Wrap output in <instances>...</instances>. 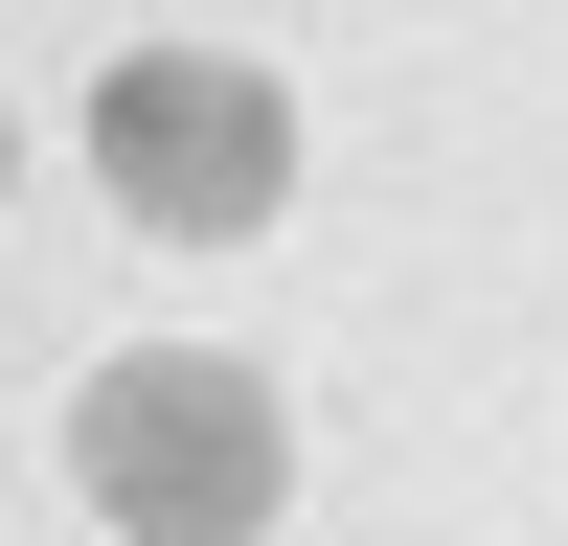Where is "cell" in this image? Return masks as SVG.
<instances>
[{"instance_id": "obj_1", "label": "cell", "mask_w": 568, "mask_h": 546, "mask_svg": "<svg viewBox=\"0 0 568 546\" xmlns=\"http://www.w3.org/2000/svg\"><path fill=\"white\" fill-rule=\"evenodd\" d=\"M69 478H91V524H136V546H251V524H273V478H296V433H273L251 364L136 342V364H91Z\"/></svg>"}, {"instance_id": "obj_2", "label": "cell", "mask_w": 568, "mask_h": 546, "mask_svg": "<svg viewBox=\"0 0 568 546\" xmlns=\"http://www.w3.org/2000/svg\"><path fill=\"white\" fill-rule=\"evenodd\" d=\"M91 182L205 251V228H273V205H296V114H273V69H227V46H136V69L91 91Z\"/></svg>"}]
</instances>
